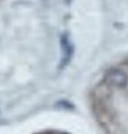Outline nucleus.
Here are the masks:
<instances>
[{"mask_svg":"<svg viewBox=\"0 0 128 134\" xmlns=\"http://www.w3.org/2000/svg\"><path fill=\"white\" fill-rule=\"evenodd\" d=\"M0 1H1V0H0Z\"/></svg>","mask_w":128,"mask_h":134,"instance_id":"obj_1","label":"nucleus"}]
</instances>
